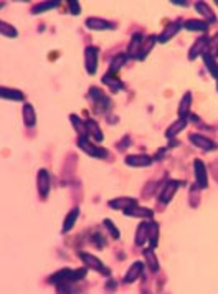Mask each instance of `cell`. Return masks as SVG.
<instances>
[{
  "label": "cell",
  "instance_id": "37",
  "mask_svg": "<svg viewBox=\"0 0 218 294\" xmlns=\"http://www.w3.org/2000/svg\"><path fill=\"white\" fill-rule=\"evenodd\" d=\"M189 203H190V207L192 209H197L198 207V203H200V189L197 187V184H194L190 187V190H189Z\"/></svg>",
  "mask_w": 218,
  "mask_h": 294
},
{
  "label": "cell",
  "instance_id": "10",
  "mask_svg": "<svg viewBox=\"0 0 218 294\" xmlns=\"http://www.w3.org/2000/svg\"><path fill=\"white\" fill-rule=\"evenodd\" d=\"M182 28H184V21H182V20L171 21V23H169L167 27L162 30V33H160V35H157V42L162 43V45H165V43L171 42L172 38L175 37Z\"/></svg>",
  "mask_w": 218,
  "mask_h": 294
},
{
  "label": "cell",
  "instance_id": "1",
  "mask_svg": "<svg viewBox=\"0 0 218 294\" xmlns=\"http://www.w3.org/2000/svg\"><path fill=\"white\" fill-rule=\"evenodd\" d=\"M86 274H88V268L83 266L80 270H71V268H63V270L56 271L48 278V283L50 284H63V283H80V281L86 279Z\"/></svg>",
  "mask_w": 218,
  "mask_h": 294
},
{
  "label": "cell",
  "instance_id": "3",
  "mask_svg": "<svg viewBox=\"0 0 218 294\" xmlns=\"http://www.w3.org/2000/svg\"><path fill=\"white\" fill-rule=\"evenodd\" d=\"M182 184L184 182H182V180H177V179H169V180H165V182H162L160 190H159V195H157L160 205H169V203L172 202L174 195L178 192V189H180Z\"/></svg>",
  "mask_w": 218,
  "mask_h": 294
},
{
  "label": "cell",
  "instance_id": "5",
  "mask_svg": "<svg viewBox=\"0 0 218 294\" xmlns=\"http://www.w3.org/2000/svg\"><path fill=\"white\" fill-rule=\"evenodd\" d=\"M78 147L89 157L94 159H106L109 155V150L104 149V147L96 146L94 142L89 141V137H78Z\"/></svg>",
  "mask_w": 218,
  "mask_h": 294
},
{
  "label": "cell",
  "instance_id": "29",
  "mask_svg": "<svg viewBox=\"0 0 218 294\" xmlns=\"http://www.w3.org/2000/svg\"><path fill=\"white\" fill-rule=\"evenodd\" d=\"M147 236H149V220L139 223V227L136 230V238H134L136 246H144V243L147 241Z\"/></svg>",
  "mask_w": 218,
  "mask_h": 294
},
{
  "label": "cell",
  "instance_id": "11",
  "mask_svg": "<svg viewBox=\"0 0 218 294\" xmlns=\"http://www.w3.org/2000/svg\"><path fill=\"white\" fill-rule=\"evenodd\" d=\"M207 48H210V37L208 35H202L198 37L197 40L194 42V45L190 46L189 50V60L190 62H194V60H197L198 56H202Z\"/></svg>",
  "mask_w": 218,
  "mask_h": 294
},
{
  "label": "cell",
  "instance_id": "35",
  "mask_svg": "<svg viewBox=\"0 0 218 294\" xmlns=\"http://www.w3.org/2000/svg\"><path fill=\"white\" fill-rule=\"evenodd\" d=\"M103 227L106 228V231L112 236V240H119V238H121L119 228L116 227V223L112 222L111 218H104V220H103Z\"/></svg>",
  "mask_w": 218,
  "mask_h": 294
},
{
  "label": "cell",
  "instance_id": "19",
  "mask_svg": "<svg viewBox=\"0 0 218 294\" xmlns=\"http://www.w3.org/2000/svg\"><path fill=\"white\" fill-rule=\"evenodd\" d=\"M195 10L198 12L200 15L203 17V20L207 21V23H217V15H215V12L212 10V7L208 5V3H205V2H197L195 3Z\"/></svg>",
  "mask_w": 218,
  "mask_h": 294
},
{
  "label": "cell",
  "instance_id": "13",
  "mask_svg": "<svg viewBox=\"0 0 218 294\" xmlns=\"http://www.w3.org/2000/svg\"><path fill=\"white\" fill-rule=\"evenodd\" d=\"M124 162L126 166L129 167H149L154 164V157L147 154H131V155H126L124 157Z\"/></svg>",
  "mask_w": 218,
  "mask_h": 294
},
{
  "label": "cell",
  "instance_id": "31",
  "mask_svg": "<svg viewBox=\"0 0 218 294\" xmlns=\"http://www.w3.org/2000/svg\"><path fill=\"white\" fill-rule=\"evenodd\" d=\"M69 121H71V126L75 127L78 137H88V131H86V123L83 121L78 114H69Z\"/></svg>",
  "mask_w": 218,
  "mask_h": 294
},
{
  "label": "cell",
  "instance_id": "6",
  "mask_svg": "<svg viewBox=\"0 0 218 294\" xmlns=\"http://www.w3.org/2000/svg\"><path fill=\"white\" fill-rule=\"evenodd\" d=\"M189 141L194 147H197L200 150H205V152H213V150L218 149V144L215 141H212L210 137H205L203 134H198V132L189 134Z\"/></svg>",
  "mask_w": 218,
  "mask_h": 294
},
{
  "label": "cell",
  "instance_id": "39",
  "mask_svg": "<svg viewBox=\"0 0 218 294\" xmlns=\"http://www.w3.org/2000/svg\"><path fill=\"white\" fill-rule=\"evenodd\" d=\"M68 8H69V12H71L73 15L75 17H78L81 14V5H80V2H76V0H69L68 2Z\"/></svg>",
  "mask_w": 218,
  "mask_h": 294
},
{
  "label": "cell",
  "instance_id": "15",
  "mask_svg": "<svg viewBox=\"0 0 218 294\" xmlns=\"http://www.w3.org/2000/svg\"><path fill=\"white\" fill-rule=\"evenodd\" d=\"M124 215L126 217H131V218H142V220H152L154 218V211L151 209H147V207H141L137 203V205L131 207V209L124 210Z\"/></svg>",
  "mask_w": 218,
  "mask_h": 294
},
{
  "label": "cell",
  "instance_id": "44",
  "mask_svg": "<svg viewBox=\"0 0 218 294\" xmlns=\"http://www.w3.org/2000/svg\"><path fill=\"white\" fill-rule=\"evenodd\" d=\"M215 3H217V5H218V0H215Z\"/></svg>",
  "mask_w": 218,
  "mask_h": 294
},
{
  "label": "cell",
  "instance_id": "2",
  "mask_svg": "<svg viewBox=\"0 0 218 294\" xmlns=\"http://www.w3.org/2000/svg\"><path fill=\"white\" fill-rule=\"evenodd\" d=\"M88 98H89V101L93 103L96 114H108V112L111 111V107H112L111 98H109L103 89H99L98 86H91L88 91Z\"/></svg>",
  "mask_w": 218,
  "mask_h": 294
},
{
  "label": "cell",
  "instance_id": "28",
  "mask_svg": "<svg viewBox=\"0 0 218 294\" xmlns=\"http://www.w3.org/2000/svg\"><path fill=\"white\" fill-rule=\"evenodd\" d=\"M142 256L146 259V265L147 268L152 271V273H157L160 270V265H159V259H157L155 253H154V248H146L142 252Z\"/></svg>",
  "mask_w": 218,
  "mask_h": 294
},
{
  "label": "cell",
  "instance_id": "22",
  "mask_svg": "<svg viewBox=\"0 0 218 294\" xmlns=\"http://www.w3.org/2000/svg\"><path fill=\"white\" fill-rule=\"evenodd\" d=\"M184 28L189 30V32H200L203 35H207L208 32V23L205 20H198V19H189L184 21Z\"/></svg>",
  "mask_w": 218,
  "mask_h": 294
},
{
  "label": "cell",
  "instance_id": "8",
  "mask_svg": "<svg viewBox=\"0 0 218 294\" xmlns=\"http://www.w3.org/2000/svg\"><path fill=\"white\" fill-rule=\"evenodd\" d=\"M37 189H38V195H40L42 200H46L48 195H50V189H51V179H50V172L46 168H40L37 174Z\"/></svg>",
  "mask_w": 218,
  "mask_h": 294
},
{
  "label": "cell",
  "instance_id": "20",
  "mask_svg": "<svg viewBox=\"0 0 218 294\" xmlns=\"http://www.w3.org/2000/svg\"><path fill=\"white\" fill-rule=\"evenodd\" d=\"M187 124H189V121H187V119L178 118L177 121H174L171 126L165 129V137H167V139H175L178 134H180L187 127Z\"/></svg>",
  "mask_w": 218,
  "mask_h": 294
},
{
  "label": "cell",
  "instance_id": "16",
  "mask_svg": "<svg viewBox=\"0 0 218 294\" xmlns=\"http://www.w3.org/2000/svg\"><path fill=\"white\" fill-rule=\"evenodd\" d=\"M157 35H149V37H146L144 38V42H142V46H141V50H139V53H137V56H136V60L137 62H144V60L149 56V53L152 50H154V46L157 45Z\"/></svg>",
  "mask_w": 218,
  "mask_h": 294
},
{
  "label": "cell",
  "instance_id": "42",
  "mask_svg": "<svg viewBox=\"0 0 218 294\" xmlns=\"http://www.w3.org/2000/svg\"><path fill=\"white\" fill-rule=\"evenodd\" d=\"M109 291V289H112V291H114V289L117 288V284H116V281H112V279H109L108 283H106V286H104Z\"/></svg>",
  "mask_w": 218,
  "mask_h": 294
},
{
  "label": "cell",
  "instance_id": "36",
  "mask_svg": "<svg viewBox=\"0 0 218 294\" xmlns=\"http://www.w3.org/2000/svg\"><path fill=\"white\" fill-rule=\"evenodd\" d=\"M0 32H2V35L7 37V38H17V37H19V30H17L14 25L7 23V21H0Z\"/></svg>",
  "mask_w": 218,
  "mask_h": 294
},
{
  "label": "cell",
  "instance_id": "43",
  "mask_svg": "<svg viewBox=\"0 0 218 294\" xmlns=\"http://www.w3.org/2000/svg\"><path fill=\"white\" fill-rule=\"evenodd\" d=\"M215 80H217V88H218V75H217V78H215Z\"/></svg>",
  "mask_w": 218,
  "mask_h": 294
},
{
  "label": "cell",
  "instance_id": "41",
  "mask_svg": "<svg viewBox=\"0 0 218 294\" xmlns=\"http://www.w3.org/2000/svg\"><path fill=\"white\" fill-rule=\"evenodd\" d=\"M131 144V137L128 136V137H123V141L119 142V144H117V147H119V149H124V146L128 147Z\"/></svg>",
  "mask_w": 218,
  "mask_h": 294
},
{
  "label": "cell",
  "instance_id": "9",
  "mask_svg": "<svg viewBox=\"0 0 218 294\" xmlns=\"http://www.w3.org/2000/svg\"><path fill=\"white\" fill-rule=\"evenodd\" d=\"M194 170H195V184H197V187L200 190H205L208 187V170L202 159H195L194 161Z\"/></svg>",
  "mask_w": 218,
  "mask_h": 294
},
{
  "label": "cell",
  "instance_id": "23",
  "mask_svg": "<svg viewBox=\"0 0 218 294\" xmlns=\"http://www.w3.org/2000/svg\"><path fill=\"white\" fill-rule=\"evenodd\" d=\"M101 81H103V84H106L108 88L111 89L112 94H116V93H119L121 89H124V83L121 80H117L112 73H106V75L101 78Z\"/></svg>",
  "mask_w": 218,
  "mask_h": 294
},
{
  "label": "cell",
  "instance_id": "21",
  "mask_svg": "<svg viewBox=\"0 0 218 294\" xmlns=\"http://www.w3.org/2000/svg\"><path fill=\"white\" fill-rule=\"evenodd\" d=\"M86 131H88V137L94 139L96 142H103L104 141V134L99 127V124L96 123L94 119H86Z\"/></svg>",
  "mask_w": 218,
  "mask_h": 294
},
{
  "label": "cell",
  "instance_id": "14",
  "mask_svg": "<svg viewBox=\"0 0 218 294\" xmlns=\"http://www.w3.org/2000/svg\"><path fill=\"white\" fill-rule=\"evenodd\" d=\"M144 261H134L132 265L129 266V270L126 271L124 278H123V283L124 284H132L141 278L142 273H144Z\"/></svg>",
  "mask_w": 218,
  "mask_h": 294
},
{
  "label": "cell",
  "instance_id": "18",
  "mask_svg": "<svg viewBox=\"0 0 218 294\" xmlns=\"http://www.w3.org/2000/svg\"><path fill=\"white\" fill-rule=\"evenodd\" d=\"M192 93L187 91L184 96H182L180 103H178V109H177V114L180 119H189V116L192 114Z\"/></svg>",
  "mask_w": 218,
  "mask_h": 294
},
{
  "label": "cell",
  "instance_id": "33",
  "mask_svg": "<svg viewBox=\"0 0 218 294\" xmlns=\"http://www.w3.org/2000/svg\"><path fill=\"white\" fill-rule=\"evenodd\" d=\"M0 96L3 99H8V101H23L25 99V94L20 89L14 88H2L0 89Z\"/></svg>",
  "mask_w": 218,
  "mask_h": 294
},
{
  "label": "cell",
  "instance_id": "34",
  "mask_svg": "<svg viewBox=\"0 0 218 294\" xmlns=\"http://www.w3.org/2000/svg\"><path fill=\"white\" fill-rule=\"evenodd\" d=\"M60 5V0H46V2H40L37 5H33L32 8V14L38 15V14H43V12H48V10H53Z\"/></svg>",
  "mask_w": 218,
  "mask_h": 294
},
{
  "label": "cell",
  "instance_id": "24",
  "mask_svg": "<svg viewBox=\"0 0 218 294\" xmlns=\"http://www.w3.org/2000/svg\"><path fill=\"white\" fill-rule=\"evenodd\" d=\"M144 38H146V37H144L142 33H139V32H136L132 37H131V43H129V46H128V56H129V58L136 60L139 50H141V46H142Z\"/></svg>",
  "mask_w": 218,
  "mask_h": 294
},
{
  "label": "cell",
  "instance_id": "32",
  "mask_svg": "<svg viewBox=\"0 0 218 294\" xmlns=\"http://www.w3.org/2000/svg\"><path fill=\"white\" fill-rule=\"evenodd\" d=\"M128 60H129L128 53H119V55H116L114 58H112V62L109 63V73L116 75V73L119 71L121 68H124V64L128 63Z\"/></svg>",
  "mask_w": 218,
  "mask_h": 294
},
{
  "label": "cell",
  "instance_id": "26",
  "mask_svg": "<svg viewBox=\"0 0 218 294\" xmlns=\"http://www.w3.org/2000/svg\"><path fill=\"white\" fill-rule=\"evenodd\" d=\"M202 60L205 63L207 71L210 73L213 78H217V75H218V60H217V56L213 53H210V51H205V53L202 55Z\"/></svg>",
  "mask_w": 218,
  "mask_h": 294
},
{
  "label": "cell",
  "instance_id": "27",
  "mask_svg": "<svg viewBox=\"0 0 218 294\" xmlns=\"http://www.w3.org/2000/svg\"><path fill=\"white\" fill-rule=\"evenodd\" d=\"M78 217H80V209H78V207H73V209L68 211L66 218H65V222H63L62 233H69V231H71L73 227H75L76 222H78Z\"/></svg>",
  "mask_w": 218,
  "mask_h": 294
},
{
  "label": "cell",
  "instance_id": "17",
  "mask_svg": "<svg viewBox=\"0 0 218 294\" xmlns=\"http://www.w3.org/2000/svg\"><path fill=\"white\" fill-rule=\"evenodd\" d=\"M109 209L112 210H128L131 207L137 205V200L134 197H117V198H112V200H109Z\"/></svg>",
  "mask_w": 218,
  "mask_h": 294
},
{
  "label": "cell",
  "instance_id": "45",
  "mask_svg": "<svg viewBox=\"0 0 218 294\" xmlns=\"http://www.w3.org/2000/svg\"><path fill=\"white\" fill-rule=\"evenodd\" d=\"M217 55H218V46H217Z\"/></svg>",
  "mask_w": 218,
  "mask_h": 294
},
{
  "label": "cell",
  "instance_id": "40",
  "mask_svg": "<svg viewBox=\"0 0 218 294\" xmlns=\"http://www.w3.org/2000/svg\"><path fill=\"white\" fill-rule=\"evenodd\" d=\"M171 3H174V5H178V7H190V3L185 2V0H171Z\"/></svg>",
  "mask_w": 218,
  "mask_h": 294
},
{
  "label": "cell",
  "instance_id": "25",
  "mask_svg": "<svg viewBox=\"0 0 218 294\" xmlns=\"http://www.w3.org/2000/svg\"><path fill=\"white\" fill-rule=\"evenodd\" d=\"M22 116H23V124L27 127H35L37 124V112H35L33 105L30 103H25L23 107H22Z\"/></svg>",
  "mask_w": 218,
  "mask_h": 294
},
{
  "label": "cell",
  "instance_id": "12",
  "mask_svg": "<svg viewBox=\"0 0 218 294\" xmlns=\"http://www.w3.org/2000/svg\"><path fill=\"white\" fill-rule=\"evenodd\" d=\"M85 25H86V28L93 30V32H108V30H116L114 21L98 19V17H89V19H86Z\"/></svg>",
  "mask_w": 218,
  "mask_h": 294
},
{
  "label": "cell",
  "instance_id": "38",
  "mask_svg": "<svg viewBox=\"0 0 218 294\" xmlns=\"http://www.w3.org/2000/svg\"><path fill=\"white\" fill-rule=\"evenodd\" d=\"M91 243H93L96 248H99V250H103L104 246H106V240H104L103 233L99 230L91 231Z\"/></svg>",
  "mask_w": 218,
  "mask_h": 294
},
{
  "label": "cell",
  "instance_id": "4",
  "mask_svg": "<svg viewBox=\"0 0 218 294\" xmlns=\"http://www.w3.org/2000/svg\"><path fill=\"white\" fill-rule=\"evenodd\" d=\"M78 256H80L83 265L88 268V270H93V271H96V273H99L103 276H111V270H109V268L104 265L98 256H94V254H91V253H86V252H80L78 253Z\"/></svg>",
  "mask_w": 218,
  "mask_h": 294
},
{
  "label": "cell",
  "instance_id": "30",
  "mask_svg": "<svg viewBox=\"0 0 218 294\" xmlns=\"http://www.w3.org/2000/svg\"><path fill=\"white\" fill-rule=\"evenodd\" d=\"M159 236H160L159 223L154 222V220H149V236H147V241H149L151 248L155 250L159 246Z\"/></svg>",
  "mask_w": 218,
  "mask_h": 294
},
{
  "label": "cell",
  "instance_id": "7",
  "mask_svg": "<svg viewBox=\"0 0 218 294\" xmlns=\"http://www.w3.org/2000/svg\"><path fill=\"white\" fill-rule=\"evenodd\" d=\"M99 48L98 46H86L85 48V70L89 76H94L98 71Z\"/></svg>",
  "mask_w": 218,
  "mask_h": 294
}]
</instances>
